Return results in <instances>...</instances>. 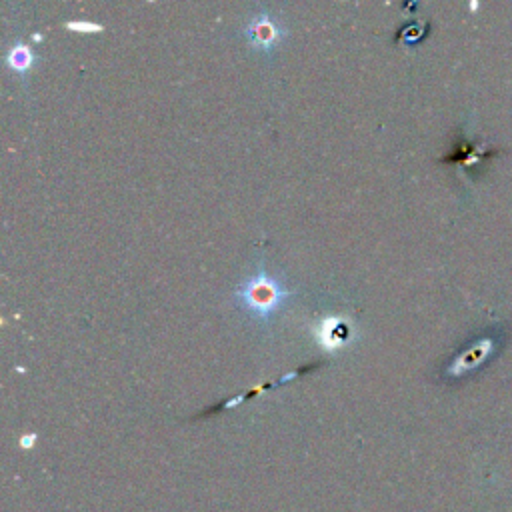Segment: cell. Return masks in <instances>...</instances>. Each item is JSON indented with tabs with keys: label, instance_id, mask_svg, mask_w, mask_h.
I'll list each match as a JSON object with an SVG mask.
<instances>
[{
	"label": "cell",
	"instance_id": "6da1fadb",
	"mask_svg": "<svg viewBox=\"0 0 512 512\" xmlns=\"http://www.w3.org/2000/svg\"><path fill=\"white\" fill-rule=\"evenodd\" d=\"M292 294L294 292L280 276L270 274L264 264H260L256 272H252L234 288V302L256 322L268 324L274 314L292 298Z\"/></svg>",
	"mask_w": 512,
	"mask_h": 512
},
{
	"label": "cell",
	"instance_id": "7a4b0ae2",
	"mask_svg": "<svg viewBox=\"0 0 512 512\" xmlns=\"http://www.w3.org/2000/svg\"><path fill=\"white\" fill-rule=\"evenodd\" d=\"M242 36L256 52L272 54L288 38V28L268 8H260L242 28Z\"/></svg>",
	"mask_w": 512,
	"mask_h": 512
},
{
	"label": "cell",
	"instance_id": "3957f363",
	"mask_svg": "<svg viewBox=\"0 0 512 512\" xmlns=\"http://www.w3.org/2000/svg\"><path fill=\"white\" fill-rule=\"evenodd\" d=\"M350 336H352L350 322L340 320V318H326L316 328V340L328 352L340 350L348 342Z\"/></svg>",
	"mask_w": 512,
	"mask_h": 512
},
{
	"label": "cell",
	"instance_id": "277c9868",
	"mask_svg": "<svg viewBox=\"0 0 512 512\" xmlns=\"http://www.w3.org/2000/svg\"><path fill=\"white\" fill-rule=\"evenodd\" d=\"M6 68L12 70L14 74H18L22 80H26L30 68H34V64L38 62V54L32 50V46L16 40L8 52H6Z\"/></svg>",
	"mask_w": 512,
	"mask_h": 512
},
{
	"label": "cell",
	"instance_id": "5b68a950",
	"mask_svg": "<svg viewBox=\"0 0 512 512\" xmlns=\"http://www.w3.org/2000/svg\"><path fill=\"white\" fill-rule=\"evenodd\" d=\"M66 28L86 30V32H100L102 30L100 24H92V22H66Z\"/></svg>",
	"mask_w": 512,
	"mask_h": 512
}]
</instances>
